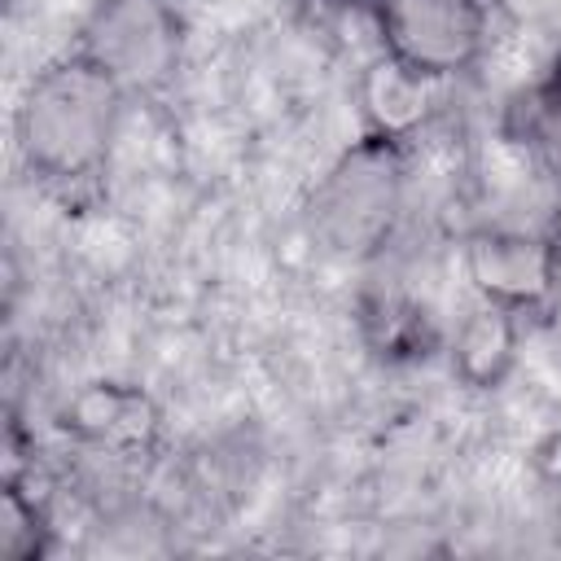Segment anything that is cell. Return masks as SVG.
Listing matches in <instances>:
<instances>
[{"instance_id": "6da1fadb", "label": "cell", "mask_w": 561, "mask_h": 561, "mask_svg": "<svg viewBox=\"0 0 561 561\" xmlns=\"http://www.w3.org/2000/svg\"><path fill=\"white\" fill-rule=\"evenodd\" d=\"M123 105L127 92L92 57L79 48L53 57L18 101L13 136L22 167L57 193L92 184L110 162Z\"/></svg>"}, {"instance_id": "7a4b0ae2", "label": "cell", "mask_w": 561, "mask_h": 561, "mask_svg": "<svg viewBox=\"0 0 561 561\" xmlns=\"http://www.w3.org/2000/svg\"><path fill=\"white\" fill-rule=\"evenodd\" d=\"M408 145L364 131L346 145L307 197V228L311 237L337 259H373L403 210L408 193Z\"/></svg>"}, {"instance_id": "3957f363", "label": "cell", "mask_w": 561, "mask_h": 561, "mask_svg": "<svg viewBox=\"0 0 561 561\" xmlns=\"http://www.w3.org/2000/svg\"><path fill=\"white\" fill-rule=\"evenodd\" d=\"M75 48L127 96H158L184 61V18L171 0H96Z\"/></svg>"}, {"instance_id": "277c9868", "label": "cell", "mask_w": 561, "mask_h": 561, "mask_svg": "<svg viewBox=\"0 0 561 561\" xmlns=\"http://www.w3.org/2000/svg\"><path fill=\"white\" fill-rule=\"evenodd\" d=\"M381 53L443 83L478 66L486 48L482 0H373Z\"/></svg>"}, {"instance_id": "5b68a950", "label": "cell", "mask_w": 561, "mask_h": 561, "mask_svg": "<svg viewBox=\"0 0 561 561\" xmlns=\"http://www.w3.org/2000/svg\"><path fill=\"white\" fill-rule=\"evenodd\" d=\"M460 272L482 302L539 316L561 294V241L552 232L473 228L460 241Z\"/></svg>"}, {"instance_id": "8992f818", "label": "cell", "mask_w": 561, "mask_h": 561, "mask_svg": "<svg viewBox=\"0 0 561 561\" xmlns=\"http://www.w3.org/2000/svg\"><path fill=\"white\" fill-rule=\"evenodd\" d=\"M355 101H359L364 131H377V136H390V140L408 145L434 118L438 83L416 75V70H408L390 53H381V57H373L364 66V75L355 83Z\"/></svg>"}, {"instance_id": "52a82bcc", "label": "cell", "mask_w": 561, "mask_h": 561, "mask_svg": "<svg viewBox=\"0 0 561 561\" xmlns=\"http://www.w3.org/2000/svg\"><path fill=\"white\" fill-rule=\"evenodd\" d=\"M517 351H522V316L508 311V307H495V302H473L451 342H447V359H451V373L465 390H500L513 368H517Z\"/></svg>"}, {"instance_id": "ba28073f", "label": "cell", "mask_w": 561, "mask_h": 561, "mask_svg": "<svg viewBox=\"0 0 561 561\" xmlns=\"http://www.w3.org/2000/svg\"><path fill=\"white\" fill-rule=\"evenodd\" d=\"M66 430L101 447H140L158 430V408L145 390L123 381H92L66 408Z\"/></svg>"}, {"instance_id": "9c48e42d", "label": "cell", "mask_w": 561, "mask_h": 561, "mask_svg": "<svg viewBox=\"0 0 561 561\" xmlns=\"http://www.w3.org/2000/svg\"><path fill=\"white\" fill-rule=\"evenodd\" d=\"M364 333L386 359H425L438 351V329L430 311L403 294H377L364 302Z\"/></svg>"}, {"instance_id": "30bf717a", "label": "cell", "mask_w": 561, "mask_h": 561, "mask_svg": "<svg viewBox=\"0 0 561 561\" xmlns=\"http://www.w3.org/2000/svg\"><path fill=\"white\" fill-rule=\"evenodd\" d=\"M44 548H48L44 508L35 504V495H26L18 478H9L0 495V561H35L44 557Z\"/></svg>"}, {"instance_id": "8fae6325", "label": "cell", "mask_w": 561, "mask_h": 561, "mask_svg": "<svg viewBox=\"0 0 561 561\" xmlns=\"http://www.w3.org/2000/svg\"><path fill=\"white\" fill-rule=\"evenodd\" d=\"M491 9L522 35L561 48V0H491Z\"/></svg>"}, {"instance_id": "7c38bea8", "label": "cell", "mask_w": 561, "mask_h": 561, "mask_svg": "<svg viewBox=\"0 0 561 561\" xmlns=\"http://www.w3.org/2000/svg\"><path fill=\"white\" fill-rule=\"evenodd\" d=\"M535 465H539L548 478H561V430L548 434V438L535 447Z\"/></svg>"}, {"instance_id": "4fadbf2b", "label": "cell", "mask_w": 561, "mask_h": 561, "mask_svg": "<svg viewBox=\"0 0 561 561\" xmlns=\"http://www.w3.org/2000/svg\"><path fill=\"white\" fill-rule=\"evenodd\" d=\"M552 237L561 241V206H557V224H552Z\"/></svg>"}]
</instances>
